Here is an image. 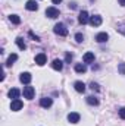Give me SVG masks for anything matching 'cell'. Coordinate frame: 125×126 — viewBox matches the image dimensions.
<instances>
[{
	"label": "cell",
	"mask_w": 125,
	"mask_h": 126,
	"mask_svg": "<svg viewBox=\"0 0 125 126\" xmlns=\"http://www.w3.org/2000/svg\"><path fill=\"white\" fill-rule=\"evenodd\" d=\"M53 31H55V34H58V35H61V37L68 35V28L65 27V24H62V22L56 24V25H55V28H53Z\"/></svg>",
	"instance_id": "cell-1"
},
{
	"label": "cell",
	"mask_w": 125,
	"mask_h": 126,
	"mask_svg": "<svg viewBox=\"0 0 125 126\" xmlns=\"http://www.w3.org/2000/svg\"><path fill=\"white\" fill-rule=\"evenodd\" d=\"M46 16L47 18H50V19H56L58 16H59V9H56V7H47L46 9Z\"/></svg>",
	"instance_id": "cell-2"
},
{
	"label": "cell",
	"mask_w": 125,
	"mask_h": 126,
	"mask_svg": "<svg viewBox=\"0 0 125 126\" xmlns=\"http://www.w3.org/2000/svg\"><path fill=\"white\" fill-rule=\"evenodd\" d=\"M22 94H24V97H25L27 100H32V98H34V94H35V90H34L32 87H24Z\"/></svg>",
	"instance_id": "cell-3"
},
{
	"label": "cell",
	"mask_w": 125,
	"mask_h": 126,
	"mask_svg": "<svg viewBox=\"0 0 125 126\" xmlns=\"http://www.w3.org/2000/svg\"><path fill=\"white\" fill-rule=\"evenodd\" d=\"M22 101L19 100V98H16V100H12V103H10V110L12 111H19L21 109H22Z\"/></svg>",
	"instance_id": "cell-4"
},
{
	"label": "cell",
	"mask_w": 125,
	"mask_h": 126,
	"mask_svg": "<svg viewBox=\"0 0 125 126\" xmlns=\"http://www.w3.org/2000/svg\"><path fill=\"white\" fill-rule=\"evenodd\" d=\"M31 79H32V76H31L30 72H22L21 76H19V81H21L22 84H25V85H28V84L31 82Z\"/></svg>",
	"instance_id": "cell-5"
},
{
	"label": "cell",
	"mask_w": 125,
	"mask_h": 126,
	"mask_svg": "<svg viewBox=\"0 0 125 126\" xmlns=\"http://www.w3.org/2000/svg\"><path fill=\"white\" fill-rule=\"evenodd\" d=\"M90 25L91 27H100L102 25V16H99V15H93V16H90Z\"/></svg>",
	"instance_id": "cell-6"
},
{
	"label": "cell",
	"mask_w": 125,
	"mask_h": 126,
	"mask_svg": "<svg viewBox=\"0 0 125 126\" xmlns=\"http://www.w3.org/2000/svg\"><path fill=\"white\" fill-rule=\"evenodd\" d=\"M88 21H90V16H88V13H87L85 10H83V12L80 13V16H78V22H80L81 25H85Z\"/></svg>",
	"instance_id": "cell-7"
},
{
	"label": "cell",
	"mask_w": 125,
	"mask_h": 126,
	"mask_svg": "<svg viewBox=\"0 0 125 126\" xmlns=\"http://www.w3.org/2000/svg\"><path fill=\"white\" fill-rule=\"evenodd\" d=\"M52 104H53V100H52V98H49V97H44V98H41V100H40V106H41V107H44V109L52 107Z\"/></svg>",
	"instance_id": "cell-8"
},
{
	"label": "cell",
	"mask_w": 125,
	"mask_h": 126,
	"mask_svg": "<svg viewBox=\"0 0 125 126\" xmlns=\"http://www.w3.org/2000/svg\"><path fill=\"white\" fill-rule=\"evenodd\" d=\"M46 62H47V57H46V54H44V53H40V54H37V56H35V63H37L38 66L46 64Z\"/></svg>",
	"instance_id": "cell-9"
},
{
	"label": "cell",
	"mask_w": 125,
	"mask_h": 126,
	"mask_svg": "<svg viewBox=\"0 0 125 126\" xmlns=\"http://www.w3.org/2000/svg\"><path fill=\"white\" fill-rule=\"evenodd\" d=\"M25 7H27L28 10L34 12V10H37V9H38V4H37V1H35V0H28V1L25 3Z\"/></svg>",
	"instance_id": "cell-10"
},
{
	"label": "cell",
	"mask_w": 125,
	"mask_h": 126,
	"mask_svg": "<svg viewBox=\"0 0 125 126\" xmlns=\"http://www.w3.org/2000/svg\"><path fill=\"white\" fill-rule=\"evenodd\" d=\"M109 40V35L106 34V32H99L97 35H96V41L97 43H104V41H107Z\"/></svg>",
	"instance_id": "cell-11"
},
{
	"label": "cell",
	"mask_w": 125,
	"mask_h": 126,
	"mask_svg": "<svg viewBox=\"0 0 125 126\" xmlns=\"http://www.w3.org/2000/svg\"><path fill=\"white\" fill-rule=\"evenodd\" d=\"M74 88H75L77 93H84V91H85V84L81 82V81H77V82L74 84Z\"/></svg>",
	"instance_id": "cell-12"
},
{
	"label": "cell",
	"mask_w": 125,
	"mask_h": 126,
	"mask_svg": "<svg viewBox=\"0 0 125 126\" xmlns=\"http://www.w3.org/2000/svg\"><path fill=\"white\" fill-rule=\"evenodd\" d=\"M68 122L69 123H78L80 122V114L78 113H69L68 114Z\"/></svg>",
	"instance_id": "cell-13"
},
{
	"label": "cell",
	"mask_w": 125,
	"mask_h": 126,
	"mask_svg": "<svg viewBox=\"0 0 125 126\" xmlns=\"http://www.w3.org/2000/svg\"><path fill=\"white\" fill-rule=\"evenodd\" d=\"M52 67H53L55 70H62V67H63V62L61 60V59H55V60L52 62Z\"/></svg>",
	"instance_id": "cell-14"
},
{
	"label": "cell",
	"mask_w": 125,
	"mask_h": 126,
	"mask_svg": "<svg viewBox=\"0 0 125 126\" xmlns=\"http://www.w3.org/2000/svg\"><path fill=\"white\" fill-rule=\"evenodd\" d=\"M16 60H18V54H16V53H12V54L7 57V60H6V66H12Z\"/></svg>",
	"instance_id": "cell-15"
},
{
	"label": "cell",
	"mask_w": 125,
	"mask_h": 126,
	"mask_svg": "<svg viewBox=\"0 0 125 126\" xmlns=\"http://www.w3.org/2000/svg\"><path fill=\"white\" fill-rule=\"evenodd\" d=\"M87 70V66L84 64V63H77L75 64V72H78V73H84Z\"/></svg>",
	"instance_id": "cell-16"
},
{
	"label": "cell",
	"mask_w": 125,
	"mask_h": 126,
	"mask_svg": "<svg viewBox=\"0 0 125 126\" xmlns=\"http://www.w3.org/2000/svg\"><path fill=\"white\" fill-rule=\"evenodd\" d=\"M84 63H93L94 62V53H85L83 57Z\"/></svg>",
	"instance_id": "cell-17"
},
{
	"label": "cell",
	"mask_w": 125,
	"mask_h": 126,
	"mask_svg": "<svg viewBox=\"0 0 125 126\" xmlns=\"http://www.w3.org/2000/svg\"><path fill=\"white\" fill-rule=\"evenodd\" d=\"M19 94H21V93H19V90H16V88H12V90H10V91H9V98H12V100H16V98H18V97H19Z\"/></svg>",
	"instance_id": "cell-18"
},
{
	"label": "cell",
	"mask_w": 125,
	"mask_h": 126,
	"mask_svg": "<svg viewBox=\"0 0 125 126\" xmlns=\"http://www.w3.org/2000/svg\"><path fill=\"white\" fill-rule=\"evenodd\" d=\"M9 19H10V22L15 24V25H19V24H21V18H19L18 15H10Z\"/></svg>",
	"instance_id": "cell-19"
},
{
	"label": "cell",
	"mask_w": 125,
	"mask_h": 126,
	"mask_svg": "<svg viewBox=\"0 0 125 126\" xmlns=\"http://www.w3.org/2000/svg\"><path fill=\"white\" fill-rule=\"evenodd\" d=\"M87 103H88L90 106H97V104H99V100H97L96 97H93V95H90V97H87Z\"/></svg>",
	"instance_id": "cell-20"
},
{
	"label": "cell",
	"mask_w": 125,
	"mask_h": 126,
	"mask_svg": "<svg viewBox=\"0 0 125 126\" xmlns=\"http://www.w3.org/2000/svg\"><path fill=\"white\" fill-rule=\"evenodd\" d=\"M16 46L21 48V50H25L27 48V46H25V43H24V40L19 37V38H16Z\"/></svg>",
	"instance_id": "cell-21"
},
{
	"label": "cell",
	"mask_w": 125,
	"mask_h": 126,
	"mask_svg": "<svg viewBox=\"0 0 125 126\" xmlns=\"http://www.w3.org/2000/svg\"><path fill=\"white\" fill-rule=\"evenodd\" d=\"M116 31L119 34H122V35H125V24H118L116 25Z\"/></svg>",
	"instance_id": "cell-22"
},
{
	"label": "cell",
	"mask_w": 125,
	"mask_h": 126,
	"mask_svg": "<svg viewBox=\"0 0 125 126\" xmlns=\"http://www.w3.org/2000/svg\"><path fill=\"white\" fill-rule=\"evenodd\" d=\"M118 72H119L121 75H125V62L119 63V66H118Z\"/></svg>",
	"instance_id": "cell-23"
},
{
	"label": "cell",
	"mask_w": 125,
	"mask_h": 126,
	"mask_svg": "<svg viewBox=\"0 0 125 126\" xmlns=\"http://www.w3.org/2000/svg\"><path fill=\"white\" fill-rule=\"evenodd\" d=\"M75 40H77V43H83L84 41V35L81 32H77L75 34Z\"/></svg>",
	"instance_id": "cell-24"
},
{
	"label": "cell",
	"mask_w": 125,
	"mask_h": 126,
	"mask_svg": "<svg viewBox=\"0 0 125 126\" xmlns=\"http://www.w3.org/2000/svg\"><path fill=\"white\" fill-rule=\"evenodd\" d=\"M90 88H91L93 91H99V90H100V88H99V85H97V84H94V82L90 84Z\"/></svg>",
	"instance_id": "cell-25"
},
{
	"label": "cell",
	"mask_w": 125,
	"mask_h": 126,
	"mask_svg": "<svg viewBox=\"0 0 125 126\" xmlns=\"http://www.w3.org/2000/svg\"><path fill=\"white\" fill-rule=\"evenodd\" d=\"M119 116H121V119H124L125 120V107L119 109Z\"/></svg>",
	"instance_id": "cell-26"
},
{
	"label": "cell",
	"mask_w": 125,
	"mask_h": 126,
	"mask_svg": "<svg viewBox=\"0 0 125 126\" xmlns=\"http://www.w3.org/2000/svg\"><path fill=\"white\" fill-rule=\"evenodd\" d=\"M65 60L69 63L71 60H72V54H71V53H66V57H65Z\"/></svg>",
	"instance_id": "cell-27"
},
{
	"label": "cell",
	"mask_w": 125,
	"mask_h": 126,
	"mask_svg": "<svg viewBox=\"0 0 125 126\" xmlns=\"http://www.w3.org/2000/svg\"><path fill=\"white\" fill-rule=\"evenodd\" d=\"M30 37H32V38H34L35 41H40V37H37V35H34L32 32H30Z\"/></svg>",
	"instance_id": "cell-28"
},
{
	"label": "cell",
	"mask_w": 125,
	"mask_h": 126,
	"mask_svg": "<svg viewBox=\"0 0 125 126\" xmlns=\"http://www.w3.org/2000/svg\"><path fill=\"white\" fill-rule=\"evenodd\" d=\"M52 1H53V4H59V3H61L62 0H52Z\"/></svg>",
	"instance_id": "cell-29"
},
{
	"label": "cell",
	"mask_w": 125,
	"mask_h": 126,
	"mask_svg": "<svg viewBox=\"0 0 125 126\" xmlns=\"http://www.w3.org/2000/svg\"><path fill=\"white\" fill-rule=\"evenodd\" d=\"M119 3H121L122 6H125V0H119Z\"/></svg>",
	"instance_id": "cell-30"
}]
</instances>
